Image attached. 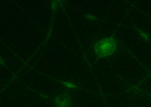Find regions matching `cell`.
Here are the masks:
<instances>
[{"label":"cell","instance_id":"6da1fadb","mask_svg":"<svg viewBox=\"0 0 151 107\" xmlns=\"http://www.w3.org/2000/svg\"><path fill=\"white\" fill-rule=\"evenodd\" d=\"M118 42L114 35L96 41L93 49L97 59L109 57L116 51Z\"/></svg>","mask_w":151,"mask_h":107},{"label":"cell","instance_id":"7a4b0ae2","mask_svg":"<svg viewBox=\"0 0 151 107\" xmlns=\"http://www.w3.org/2000/svg\"><path fill=\"white\" fill-rule=\"evenodd\" d=\"M53 101L58 107H69L71 103V98L68 93L58 95Z\"/></svg>","mask_w":151,"mask_h":107},{"label":"cell","instance_id":"3957f363","mask_svg":"<svg viewBox=\"0 0 151 107\" xmlns=\"http://www.w3.org/2000/svg\"><path fill=\"white\" fill-rule=\"evenodd\" d=\"M137 30L138 34H139V35L140 36L141 38H142L143 40H145V41H148L149 40V36L147 33L142 31V30L140 29H137Z\"/></svg>","mask_w":151,"mask_h":107},{"label":"cell","instance_id":"277c9868","mask_svg":"<svg viewBox=\"0 0 151 107\" xmlns=\"http://www.w3.org/2000/svg\"><path fill=\"white\" fill-rule=\"evenodd\" d=\"M63 85L68 88H78V86L69 81H60Z\"/></svg>","mask_w":151,"mask_h":107},{"label":"cell","instance_id":"5b68a950","mask_svg":"<svg viewBox=\"0 0 151 107\" xmlns=\"http://www.w3.org/2000/svg\"><path fill=\"white\" fill-rule=\"evenodd\" d=\"M86 17L88 19V20L90 21H96L97 20V18L96 16H94V15H91V14H87L86 15Z\"/></svg>","mask_w":151,"mask_h":107},{"label":"cell","instance_id":"8992f818","mask_svg":"<svg viewBox=\"0 0 151 107\" xmlns=\"http://www.w3.org/2000/svg\"><path fill=\"white\" fill-rule=\"evenodd\" d=\"M51 7H52V8L53 10H56L57 8V1L52 2V3H51Z\"/></svg>","mask_w":151,"mask_h":107},{"label":"cell","instance_id":"52a82bcc","mask_svg":"<svg viewBox=\"0 0 151 107\" xmlns=\"http://www.w3.org/2000/svg\"><path fill=\"white\" fill-rule=\"evenodd\" d=\"M41 95V96L42 97H44V98H47V96H46V95H44V94H40Z\"/></svg>","mask_w":151,"mask_h":107}]
</instances>
